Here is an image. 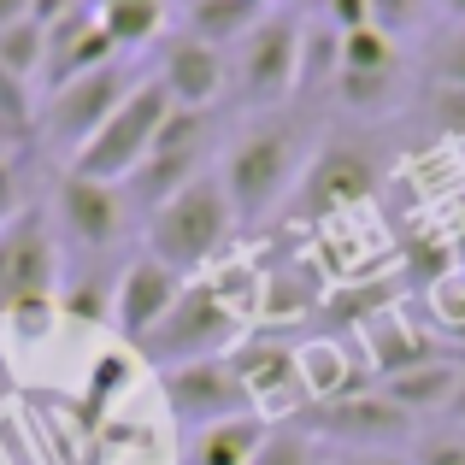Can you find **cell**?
<instances>
[{
  "label": "cell",
  "instance_id": "6da1fadb",
  "mask_svg": "<svg viewBox=\"0 0 465 465\" xmlns=\"http://www.w3.org/2000/svg\"><path fill=\"white\" fill-rule=\"evenodd\" d=\"M301 148H307V124L301 118H265V124L242 130L218 159V183H224L236 224H260L289 201V183L301 177Z\"/></svg>",
  "mask_w": 465,
  "mask_h": 465
},
{
  "label": "cell",
  "instance_id": "7a4b0ae2",
  "mask_svg": "<svg viewBox=\"0 0 465 465\" xmlns=\"http://www.w3.org/2000/svg\"><path fill=\"white\" fill-rule=\"evenodd\" d=\"M230 230H236V206H230L218 171H206V177H194L189 189L171 194L148 218V253L159 265H171V272L194 277L201 265H213L224 253Z\"/></svg>",
  "mask_w": 465,
  "mask_h": 465
},
{
  "label": "cell",
  "instance_id": "3957f363",
  "mask_svg": "<svg viewBox=\"0 0 465 465\" xmlns=\"http://www.w3.org/2000/svg\"><path fill=\"white\" fill-rule=\"evenodd\" d=\"M165 118H171V94L159 89V77H142L136 89H130V101L71 153V171L89 177V183H118V189H124V183L148 165L153 136H159Z\"/></svg>",
  "mask_w": 465,
  "mask_h": 465
},
{
  "label": "cell",
  "instance_id": "277c9868",
  "mask_svg": "<svg viewBox=\"0 0 465 465\" xmlns=\"http://www.w3.org/2000/svg\"><path fill=\"white\" fill-rule=\"evenodd\" d=\"M236 330H242V312L230 307L213 283H189L177 295V307L159 318V330L136 353L148 365H159V371H177V365L218 360L224 348H236Z\"/></svg>",
  "mask_w": 465,
  "mask_h": 465
},
{
  "label": "cell",
  "instance_id": "5b68a950",
  "mask_svg": "<svg viewBox=\"0 0 465 465\" xmlns=\"http://www.w3.org/2000/svg\"><path fill=\"white\" fill-rule=\"evenodd\" d=\"M236 47L242 54L230 59V89L248 106H272L283 94H295V65H301V18L295 12H265Z\"/></svg>",
  "mask_w": 465,
  "mask_h": 465
},
{
  "label": "cell",
  "instance_id": "8992f818",
  "mask_svg": "<svg viewBox=\"0 0 465 465\" xmlns=\"http://www.w3.org/2000/svg\"><path fill=\"white\" fill-rule=\"evenodd\" d=\"M142 77H130V65L124 59H113V65H101V71H89V77H71V83H59L54 94L42 101V136L47 142H65L71 153L83 148V142L94 136V130L106 124V118L118 113V106L130 101V89H136Z\"/></svg>",
  "mask_w": 465,
  "mask_h": 465
},
{
  "label": "cell",
  "instance_id": "52a82bcc",
  "mask_svg": "<svg viewBox=\"0 0 465 465\" xmlns=\"http://www.w3.org/2000/svg\"><path fill=\"white\" fill-rule=\"evenodd\" d=\"M54 230H47L42 206H24L6 230H0V318L35 307V301H54Z\"/></svg>",
  "mask_w": 465,
  "mask_h": 465
},
{
  "label": "cell",
  "instance_id": "ba28073f",
  "mask_svg": "<svg viewBox=\"0 0 465 465\" xmlns=\"http://www.w3.org/2000/svg\"><path fill=\"white\" fill-rule=\"evenodd\" d=\"M159 395H165L171 419H177L183 430H213V424H224V419H248L253 412L230 353L177 365V371H159Z\"/></svg>",
  "mask_w": 465,
  "mask_h": 465
},
{
  "label": "cell",
  "instance_id": "9c48e42d",
  "mask_svg": "<svg viewBox=\"0 0 465 465\" xmlns=\"http://www.w3.org/2000/svg\"><path fill=\"white\" fill-rule=\"evenodd\" d=\"M318 442H341L348 454H395V442H412V419L389 407L383 395H341L307 412Z\"/></svg>",
  "mask_w": 465,
  "mask_h": 465
},
{
  "label": "cell",
  "instance_id": "30bf717a",
  "mask_svg": "<svg viewBox=\"0 0 465 465\" xmlns=\"http://www.w3.org/2000/svg\"><path fill=\"white\" fill-rule=\"evenodd\" d=\"M365 194H377V159L365 153L360 142H324V148L307 159L301 183H295V206L307 218L348 213Z\"/></svg>",
  "mask_w": 465,
  "mask_h": 465
},
{
  "label": "cell",
  "instance_id": "8fae6325",
  "mask_svg": "<svg viewBox=\"0 0 465 465\" xmlns=\"http://www.w3.org/2000/svg\"><path fill=\"white\" fill-rule=\"evenodd\" d=\"M183 289H189L183 272L159 265L153 253H136V260L118 272V289H113V330L130 341V348H142V341L159 330V318L177 307Z\"/></svg>",
  "mask_w": 465,
  "mask_h": 465
},
{
  "label": "cell",
  "instance_id": "7c38bea8",
  "mask_svg": "<svg viewBox=\"0 0 465 465\" xmlns=\"http://www.w3.org/2000/svg\"><path fill=\"white\" fill-rule=\"evenodd\" d=\"M59 224H65L71 242L106 253L130 224V201H124L118 183H89V177H77V171H65V177H59Z\"/></svg>",
  "mask_w": 465,
  "mask_h": 465
},
{
  "label": "cell",
  "instance_id": "4fadbf2b",
  "mask_svg": "<svg viewBox=\"0 0 465 465\" xmlns=\"http://www.w3.org/2000/svg\"><path fill=\"white\" fill-rule=\"evenodd\" d=\"M113 59H118V42L106 35L101 12L83 0L77 12H65L59 24H47V71H42V83H47V89H59V83L89 77V71L113 65Z\"/></svg>",
  "mask_w": 465,
  "mask_h": 465
},
{
  "label": "cell",
  "instance_id": "5bb4252c",
  "mask_svg": "<svg viewBox=\"0 0 465 465\" xmlns=\"http://www.w3.org/2000/svg\"><path fill=\"white\" fill-rule=\"evenodd\" d=\"M159 89L171 94V106H183V113H206V106L218 101V94L230 89V65L218 47L194 42V35H177V42H165V54H159Z\"/></svg>",
  "mask_w": 465,
  "mask_h": 465
},
{
  "label": "cell",
  "instance_id": "9a60e30c",
  "mask_svg": "<svg viewBox=\"0 0 465 465\" xmlns=\"http://www.w3.org/2000/svg\"><path fill=\"white\" fill-rule=\"evenodd\" d=\"M230 365H236V377H242V389H248L260 419H272V412H283L289 401H295L301 371H295V348H289V341H260V336L236 341V348H230Z\"/></svg>",
  "mask_w": 465,
  "mask_h": 465
},
{
  "label": "cell",
  "instance_id": "2e32d148",
  "mask_svg": "<svg viewBox=\"0 0 465 465\" xmlns=\"http://www.w3.org/2000/svg\"><path fill=\"white\" fill-rule=\"evenodd\" d=\"M454 383H460V360H430V365H412V371L383 377V383H377V395L419 424L424 412H436V419H442L448 401H454Z\"/></svg>",
  "mask_w": 465,
  "mask_h": 465
},
{
  "label": "cell",
  "instance_id": "e0dca14e",
  "mask_svg": "<svg viewBox=\"0 0 465 465\" xmlns=\"http://www.w3.org/2000/svg\"><path fill=\"white\" fill-rule=\"evenodd\" d=\"M265 436H272V424H265L260 412H248V419H224V424H213V430L194 436L189 465H253V454L265 448Z\"/></svg>",
  "mask_w": 465,
  "mask_h": 465
},
{
  "label": "cell",
  "instance_id": "ac0fdd59",
  "mask_svg": "<svg viewBox=\"0 0 465 465\" xmlns=\"http://www.w3.org/2000/svg\"><path fill=\"white\" fill-rule=\"evenodd\" d=\"M365 348H371V365H377V383L395 371H412V365H430L442 360V353L430 348V336L412 324H401V318H371V336H365Z\"/></svg>",
  "mask_w": 465,
  "mask_h": 465
},
{
  "label": "cell",
  "instance_id": "d6986e66",
  "mask_svg": "<svg viewBox=\"0 0 465 465\" xmlns=\"http://www.w3.org/2000/svg\"><path fill=\"white\" fill-rule=\"evenodd\" d=\"M336 71H341V30L324 18L301 24V65H295V94H312V89H336Z\"/></svg>",
  "mask_w": 465,
  "mask_h": 465
},
{
  "label": "cell",
  "instance_id": "ffe728a7",
  "mask_svg": "<svg viewBox=\"0 0 465 465\" xmlns=\"http://www.w3.org/2000/svg\"><path fill=\"white\" fill-rule=\"evenodd\" d=\"M265 12H253L248 0H189V35L206 47H230L260 24Z\"/></svg>",
  "mask_w": 465,
  "mask_h": 465
},
{
  "label": "cell",
  "instance_id": "44dd1931",
  "mask_svg": "<svg viewBox=\"0 0 465 465\" xmlns=\"http://www.w3.org/2000/svg\"><path fill=\"white\" fill-rule=\"evenodd\" d=\"M106 24V35L118 42V54L130 47H148L159 30H165V0H113V6H94Z\"/></svg>",
  "mask_w": 465,
  "mask_h": 465
},
{
  "label": "cell",
  "instance_id": "7402d4cb",
  "mask_svg": "<svg viewBox=\"0 0 465 465\" xmlns=\"http://www.w3.org/2000/svg\"><path fill=\"white\" fill-rule=\"evenodd\" d=\"M0 65H6L12 77H24V83L42 77L47 71V24H35V18L6 24V30H0Z\"/></svg>",
  "mask_w": 465,
  "mask_h": 465
},
{
  "label": "cell",
  "instance_id": "603a6c76",
  "mask_svg": "<svg viewBox=\"0 0 465 465\" xmlns=\"http://www.w3.org/2000/svg\"><path fill=\"white\" fill-rule=\"evenodd\" d=\"M395 65H401V54H395V42H389L377 24H365V30L341 35V71H365V77H395Z\"/></svg>",
  "mask_w": 465,
  "mask_h": 465
},
{
  "label": "cell",
  "instance_id": "cb8c5ba5",
  "mask_svg": "<svg viewBox=\"0 0 465 465\" xmlns=\"http://www.w3.org/2000/svg\"><path fill=\"white\" fill-rule=\"evenodd\" d=\"M0 124L12 130V142H18V148L35 136V124H42V101H35L30 83L12 77L6 65H0Z\"/></svg>",
  "mask_w": 465,
  "mask_h": 465
},
{
  "label": "cell",
  "instance_id": "d4e9b609",
  "mask_svg": "<svg viewBox=\"0 0 465 465\" xmlns=\"http://www.w3.org/2000/svg\"><path fill=\"white\" fill-rule=\"evenodd\" d=\"M253 465H324V442L312 430H272Z\"/></svg>",
  "mask_w": 465,
  "mask_h": 465
},
{
  "label": "cell",
  "instance_id": "484cf974",
  "mask_svg": "<svg viewBox=\"0 0 465 465\" xmlns=\"http://www.w3.org/2000/svg\"><path fill=\"white\" fill-rule=\"evenodd\" d=\"M389 94H395V77H365V71H336V101L348 113H383Z\"/></svg>",
  "mask_w": 465,
  "mask_h": 465
},
{
  "label": "cell",
  "instance_id": "4316f807",
  "mask_svg": "<svg viewBox=\"0 0 465 465\" xmlns=\"http://www.w3.org/2000/svg\"><path fill=\"white\" fill-rule=\"evenodd\" d=\"M424 18H430V0H371V24L389 35V42L424 30Z\"/></svg>",
  "mask_w": 465,
  "mask_h": 465
},
{
  "label": "cell",
  "instance_id": "83f0119b",
  "mask_svg": "<svg viewBox=\"0 0 465 465\" xmlns=\"http://www.w3.org/2000/svg\"><path fill=\"white\" fill-rule=\"evenodd\" d=\"M136 371V360H130L124 348H113V353H101V360H94V371H89V412H101L106 401L118 395V389H124V377Z\"/></svg>",
  "mask_w": 465,
  "mask_h": 465
},
{
  "label": "cell",
  "instance_id": "f1b7e54d",
  "mask_svg": "<svg viewBox=\"0 0 465 465\" xmlns=\"http://www.w3.org/2000/svg\"><path fill=\"white\" fill-rule=\"evenodd\" d=\"M412 465H465V430H454V424L430 430L419 442V454H412Z\"/></svg>",
  "mask_w": 465,
  "mask_h": 465
},
{
  "label": "cell",
  "instance_id": "f546056e",
  "mask_svg": "<svg viewBox=\"0 0 465 465\" xmlns=\"http://www.w3.org/2000/svg\"><path fill=\"white\" fill-rule=\"evenodd\" d=\"M318 18L336 24L341 35H353V30H365V24H371V0H318Z\"/></svg>",
  "mask_w": 465,
  "mask_h": 465
},
{
  "label": "cell",
  "instance_id": "4dcf8cb0",
  "mask_svg": "<svg viewBox=\"0 0 465 465\" xmlns=\"http://www.w3.org/2000/svg\"><path fill=\"white\" fill-rule=\"evenodd\" d=\"M436 77L454 83V89H465V24H460L454 35H448L442 47H436Z\"/></svg>",
  "mask_w": 465,
  "mask_h": 465
},
{
  "label": "cell",
  "instance_id": "1f68e13d",
  "mask_svg": "<svg viewBox=\"0 0 465 465\" xmlns=\"http://www.w3.org/2000/svg\"><path fill=\"white\" fill-rule=\"evenodd\" d=\"M24 206H30V201H24V183H18V165H12V159L0 153V230H6L12 218L24 213Z\"/></svg>",
  "mask_w": 465,
  "mask_h": 465
},
{
  "label": "cell",
  "instance_id": "d6a6232c",
  "mask_svg": "<svg viewBox=\"0 0 465 465\" xmlns=\"http://www.w3.org/2000/svg\"><path fill=\"white\" fill-rule=\"evenodd\" d=\"M77 6H83V0H30V18L35 24H59L65 12H77Z\"/></svg>",
  "mask_w": 465,
  "mask_h": 465
},
{
  "label": "cell",
  "instance_id": "836d02e7",
  "mask_svg": "<svg viewBox=\"0 0 465 465\" xmlns=\"http://www.w3.org/2000/svg\"><path fill=\"white\" fill-rule=\"evenodd\" d=\"M442 424H454V430H465V365H460V383H454V401H448Z\"/></svg>",
  "mask_w": 465,
  "mask_h": 465
},
{
  "label": "cell",
  "instance_id": "e575fe53",
  "mask_svg": "<svg viewBox=\"0 0 465 465\" xmlns=\"http://www.w3.org/2000/svg\"><path fill=\"white\" fill-rule=\"evenodd\" d=\"M336 465H412L407 454H341Z\"/></svg>",
  "mask_w": 465,
  "mask_h": 465
},
{
  "label": "cell",
  "instance_id": "d590c367",
  "mask_svg": "<svg viewBox=\"0 0 465 465\" xmlns=\"http://www.w3.org/2000/svg\"><path fill=\"white\" fill-rule=\"evenodd\" d=\"M18 18H30V0H0V30L18 24Z\"/></svg>",
  "mask_w": 465,
  "mask_h": 465
},
{
  "label": "cell",
  "instance_id": "8d00e7d4",
  "mask_svg": "<svg viewBox=\"0 0 465 465\" xmlns=\"http://www.w3.org/2000/svg\"><path fill=\"white\" fill-rule=\"evenodd\" d=\"M436 6H442L448 18H460V24H465V0H436Z\"/></svg>",
  "mask_w": 465,
  "mask_h": 465
},
{
  "label": "cell",
  "instance_id": "74e56055",
  "mask_svg": "<svg viewBox=\"0 0 465 465\" xmlns=\"http://www.w3.org/2000/svg\"><path fill=\"white\" fill-rule=\"evenodd\" d=\"M6 148H18V142H12V130H6V124H0V153H6Z\"/></svg>",
  "mask_w": 465,
  "mask_h": 465
},
{
  "label": "cell",
  "instance_id": "f35d334b",
  "mask_svg": "<svg viewBox=\"0 0 465 465\" xmlns=\"http://www.w3.org/2000/svg\"><path fill=\"white\" fill-rule=\"evenodd\" d=\"M248 6H253V12H277V0H248Z\"/></svg>",
  "mask_w": 465,
  "mask_h": 465
},
{
  "label": "cell",
  "instance_id": "ab89813d",
  "mask_svg": "<svg viewBox=\"0 0 465 465\" xmlns=\"http://www.w3.org/2000/svg\"><path fill=\"white\" fill-rule=\"evenodd\" d=\"M94 6H113V0H94Z\"/></svg>",
  "mask_w": 465,
  "mask_h": 465
}]
</instances>
